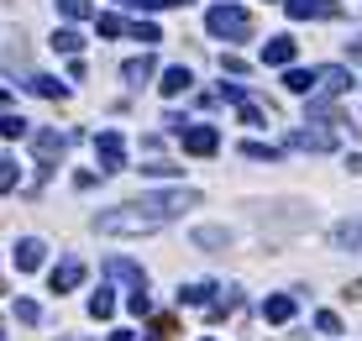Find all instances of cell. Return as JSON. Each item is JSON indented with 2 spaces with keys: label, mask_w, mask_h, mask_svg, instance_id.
<instances>
[{
  "label": "cell",
  "mask_w": 362,
  "mask_h": 341,
  "mask_svg": "<svg viewBox=\"0 0 362 341\" xmlns=\"http://www.w3.org/2000/svg\"><path fill=\"white\" fill-rule=\"evenodd\" d=\"M168 215H158L147 200H137V205H126V210H106V215H94V231L100 236H147V231H158Z\"/></svg>",
  "instance_id": "1"
},
{
  "label": "cell",
  "mask_w": 362,
  "mask_h": 341,
  "mask_svg": "<svg viewBox=\"0 0 362 341\" xmlns=\"http://www.w3.org/2000/svg\"><path fill=\"white\" fill-rule=\"evenodd\" d=\"M247 11L242 6H211L205 11V32H215V37H247Z\"/></svg>",
  "instance_id": "2"
},
{
  "label": "cell",
  "mask_w": 362,
  "mask_h": 341,
  "mask_svg": "<svg viewBox=\"0 0 362 341\" xmlns=\"http://www.w3.org/2000/svg\"><path fill=\"white\" fill-rule=\"evenodd\" d=\"M94 153H100V174H121V168H126V142H121L116 131H100V137H94Z\"/></svg>",
  "instance_id": "3"
},
{
  "label": "cell",
  "mask_w": 362,
  "mask_h": 341,
  "mask_svg": "<svg viewBox=\"0 0 362 341\" xmlns=\"http://www.w3.org/2000/svg\"><path fill=\"white\" fill-rule=\"evenodd\" d=\"M184 147L195 158H211V153H221V137H215V126H184Z\"/></svg>",
  "instance_id": "4"
},
{
  "label": "cell",
  "mask_w": 362,
  "mask_h": 341,
  "mask_svg": "<svg viewBox=\"0 0 362 341\" xmlns=\"http://www.w3.org/2000/svg\"><path fill=\"white\" fill-rule=\"evenodd\" d=\"M79 278H84V263H79V258H63L58 273H53V294H69Z\"/></svg>",
  "instance_id": "5"
},
{
  "label": "cell",
  "mask_w": 362,
  "mask_h": 341,
  "mask_svg": "<svg viewBox=\"0 0 362 341\" xmlns=\"http://www.w3.org/2000/svg\"><path fill=\"white\" fill-rule=\"evenodd\" d=\"M42 258H47V247L37 242V236H26L22 247H16V268H26V273H32V268H42Z\"/></svg>",
  "instance_id": "6"
},
{
  "label": "cell",
  "mask_w": 362,
  "mask_h": 341,
  "mask_svg": "<svg viewBox=\"0 0 362 341\" xmlns=\"http://www.w3.org/2000/svg\"><path fill=\"white\" fill-rule=\"evenodd\" d=\"M26 90H32V94H47V100H63V94H69V90H63V79H53V74H32Z\"/></svg>",
  "instance_id": "7"
},
{
  "label": "cell",
  "mask_w": 362,
  "mask_h": 341,
  "mask_svg": "<svg viewBox=\"0 0 362 341\" xmlns=\"http://www.w3.org/2000/svg\"><path fill=\"white\" fill-rule=\"evenodd\" d=\"M289 16H336L331 0H289Z\"/></svg>",
  "instance_id": "8"
},
{
  "label": "cell",
  "mask_w": 362,
  "mask_h": 341,
  "mask_svg": "<svg viewBox=\"0 0 362 341\" xmlns=\"http://www.w3.org/2000/svg\"><path fill=\"white\" fill-rule=\"evenodd\" d=\"M263 315H268V320H279V326H283V320L294 315V294H273L268 305H263Z\"/></svg>",
  "instance_id": "9"
},
{
  "label": "cell",
  "mask_w": 362,
  "mask_h": 341,
  "mask_svg": "<svg viewBox=\"0 0 362 341\" xmlns=\"http://www.w3.org/2000/svg\"><path fill=\"white\" fill-rule=\"evenodd\" d=\"M158 90H163V94H184L189 90V69H168L163 79H158Z\"/></svg>",
  "instance_id": "10"
},
{
  "label": "cell",
  "mask_w": 362,
  "mask_h": 341,
  "mask_svg": "<svg viewBox=\"0 0 362 341\" xmlns=\"http://www.w3.org/2000/svg\"><path fill=\"white\" fill-rule=\"evenodd\" d=\"M58 11L69 16V22H90V16H94V0H58Z\"/></svg>",
  "instance_id": "11"
},
{
  "label": "cell",
  "mask_w": 362,
  "mask_h": 341,
  "mask_svg": "<svg viewBox=\"0 0 362 341\" xmlns=\"http://www.w3.org/2000/svg\"><path fill=\"white\" fill-rule=\"evenodd\" d=\"M263 58H268V63H289L294 58V42H289V37H273V42L263 47Z\"/></svg>",
  "instance_id": "12"
},
{
  "label": "cell",
  "mask_w": 362,
  "mask_h": 341,
  "mask_svg": "<svg viewBox=\"0 0 362 341\" xmlns=\"http://www.w3.org/2000/svg\"><path fill=\"white\" fill-rule=\"evenodd\" d=\"M106 273H110V278H126V283H142L137 263H126V258H110V263H106Z\"/></svg>",
  "instance_id": "13"
},
{
  "label": "cell",
  "mask_w": 362,
  "mask_h": 341,
  "mask_svg": "<svg viewBox=\"0 0 362 341\" xmlns=\"http://www.w3.org/2000/svg\"><path fill=\"white\" fill-rule=\"evenodd\" d=\"M147 74H152V58H131V63H121V79H126V84H142Z\"/></svg>",
  "instance_id": "14"
},
{
  "label": "cell",
  "mask_w": 362,
  "mask_h": 341,
  "mask_svg": "<svg viewBox=\"0 0 362 341\" xmlns=\"http://www.w3.org/2000/svg\"><path fill=\"white\" fill-rule=\"evenodd\" d=\"M90 315H94V320H110V315H116V299H110V289H100V294L90 299Z\"/></svg>",
  "instance_id": "15"
},
{
  "label": "cell",
  "mask_w": 362,
  "mask_h": 341,
  "mask_svg": "<svg viewBox=\"0 0 362 341\" xmlns=\"http://www.w3.org/2000/svg\"><path fill=\"white\" fill-rule=\"evenodd\" d=\"M195 242H199V247H226V231H221V226H199Z\"/></svg>",
  "instance_id": "16"
},
{
  "label": "cell",
  "mask_w": 362,
  "mask_h": 341,
  "mask_svg": "<svg viewBox=\"0 0 362 341\" xmlns=\"http://www.w3.org/2000/svg\"><path fill=\"white\" fill-rule=\"evenodd\" d=\"M63 142H69L63 131H37V147H42L47 158H53V153H63Z\"/></svg>",
  "instance_id": "17"
},
{
  "label": "cell",
  "mask_w": 362,
  "mask_h": 341,
  "mask_svg": "<svg viewBox=\"0 0 362 341\" xmlns=\"http://www.w3.org/2000/svg\"><path fill=\"white\" fill-rule=\"evenodd\" d=\"M242 158H257V163H273L279 147H263V142H242Z\"/></svg>",
  "instance_id": "18"
},
{
  "label": "cell",
  "mask_w": 362,
  "mask_h": 341,
  "mask_svg": "<svg viewBox=\"0 0 362 341\" xmlns=\"http://www.w3.org/2000/svg\"><path fill=\"white\" fill-rule=\"evenodd\" d=\"M94 26H100V37H121V32H126V22H121V16H94Z\"/></svg>",
  "instance_id": "19"
},
{
  "label": "cell",
  "mask_w": 362,
  "mask_h": 341,
  "mask_svg": "<svg viewBox=\"0 0 362 341\" xmlns=\"http://www.w3.org/2000/svg\"><path fill=\"white\" fill-rule=\"evenodd\" d=\"M336 242H341V247H362V221L341 226V231H336Z\"/></svg>",
  "instance_id": "20"
},
{
  "label": "cell",
  "mask_w": 362,
  "mask_h": 341,
  "mask_svg": "<svg viewBox=\"0 0 362 341\" xmlns=\"http://www.w3.org/2000/svg\"><path fill=\"white\" fill-rule=\"evenodd\" d=\"M16 320H26V326H37V320H42V310H37L32 299H16Z\"/></svg>",
  "instance_id": "21"
},
{
  "label": "cell",
  "mask_w": 362,
  "mask_h": 341,
  "mask_svg": "<svg viewBox=\"0 0 362 341\" xmlns=\"http://www.w3.org/2000/svg\"><path fill=\"white\" fill-rule=\"evenodd\" d=\"M79 42H84L79 32H58V37H53V47H58V53H79Z\"/></svg>",
  "instance_id": "22"
},
{
  "label": "cell",
  "mask_w": 362,
  "mask_h": 341,
  "mask_svg": "<svg viewBox=\"0 0 362 341\" xmlns=\"http://www.w3.org/2000/svg\"><path fill=\"white\" fill-rule=\"evenodd\" d=\"M283 84H289L294 94H304V90H310V84H315V79H310V74H304V69H294V74H283Z\"/></svg>",
  "instance_id": "23"
},
{
  "label": "cell",
  "mask_w": 362,
  "mask_h": 341,
  "mask_svg": "<svg viewBox=\"0 0 362 341\" xmlns=\"http://www.w3.org/2000/svg\"><path fill=\"white\" fill-rule=\"evenodd\" d=\"M131 37H137V42H163V37H158V26H147V22H137V26H126Z\"/></svg>",
  "instance_id": "24"
},
{
  "label": "cell",
  "mask_w": 362,
  "mask_h": 341,
  "mask_svg": "<svg viewBox=\"0 0 362 341\" xmlns=\"http://www.w3.org/2000/svg\"><path fill=\"white\" fill-rule=\"evenodd\" d=\"M121 6H142V11H168V6H184V0H121Z\"/></svg>",
  "instance_id": "25"
},
{
  "label": "cell",
  "mask_w": 362,
  "mask_h": 341,
  "mask_svg": "<svg viewBox=\"0 0 362 341\" xmlns=\"http://www.w3.org/2000/svg\"><path fill=\"white\" fill-rule=\"evenodd\" d=\"M22 131H26L22 116H6V121H0V137H22Z\"/></svg>",
  "instance_id": "26"
},
{
  "label": "cell",
  "mask_w": 362,
  "mask_h": 341,
  "mask_svg": "<svg viewBox=\"0 0 362 341\" xmlns=\"http://www.w3.org/2000/svg\"><path fill=\"white\" fill-rule=\"evenodd\" d=\"M0 189H16V163L11 158H0Z\"/></svg>",
  "instance_id": "27"
},
{
  "label": "cell",
  "mask_w": 362,
  "mask_h": 341,
  "mask_svg": "<svg viewBox=\"0 0 362 341\" xmlns=\"http://www.w3.org/2000/svg\"><path fill=\"white\" fill-rule=\"evenodd\" d=\"M315 326H320V331H331V336H336V331H341V320L331 315V310H320V315H315Z\"/></svg>",
  "instance_id": "28"
}]
</instances>
